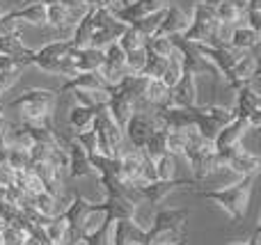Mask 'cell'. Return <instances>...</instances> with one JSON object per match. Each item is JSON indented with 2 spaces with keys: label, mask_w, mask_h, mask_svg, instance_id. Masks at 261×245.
I'll return each mask as SVG.
<instances>
[{
  "label": "cell",
  "mask_w": 261,
  "mask_h": 245,
  "mask_svg": "<svg viewBox=\"0 0 261 245\" xmlns=\"http://www.w3.org/2000/svg\"><path fill=\"white\" fill-rule=\"evenodd\" d=\"M170 105H174V108H197V76L181 73L179 83L170 90Z\"/></svg>",
  "instance_id": "14"
},
{
  "label": "cell",
  "mask_w": 261,
  "mask_h": 245,
  "mask_svg": "<svg viewBox=\"0 0 261 245\" xmlns=\"http://www.w3.org/2000/svg\"><path fill=\"white\" fill-rule=\"evenodd\" d=\"M142 154L147 156L149 160H158L161 156L167 154V131H165V128L156 131L151 138H149L147 145L142 147Z\"/></svg>",
  "instance_id": "31"
},
{
  "label": "cell",
  "mask_w": 261,
  "mask_h": 245,
  "mask_svg": "<svg viewBox=\"0 0 261 245\" xmlns=\"http://www.w3.org/2000/svg\"><path fill=\"white\" fill-rule=\"evenodd\" d=\"M92 25H94V30H92V46H94V48H106V46L119 41V37H122L124 30L128 28V25H124L122 21H117L110 9H94V21H92Z\"/></svg>",
  "instance_id": "7"
},
{
  "label": "cell",
  "mask_w": 261,
  "mask_h": 245,
  "mask_svg": "<svg viewBox=\"0 0 261 245\" xmlns=\"http://www.w3.org/2000/svg\"><path fill=\"white\" fill-rule=\"evenodd\" d=\"M5 128H7V122H5L3 115H0V140H5Z\"/></svg>",
  "instance_id": "45"
},
{
  "label": "cell",
  "mask_w": 261,
  "mask_h": 245,
  "mask_svg": "<svg viewBox=\"0 0 261 245\" xmlns=\"http://www.w3.org/2000/svg\"><path fill=\"white\" fill-rule=\"evenodd\" d=\"M170 41H172V46H174L176 55H179V60H181V69H184V73H193V76H199V73H211V76H218L216 69H213L211 64L199 55L197 44L186 41L181 35L170 37Z\"/></svg>",
  "instance_id": "9"
},
{
  "label": "cell",
  "mask_w": 261,
  "mask_h": 245,
  "mask_svg": "<svg viewBox=\"0 0 261 245\" xmlns=\"http://www.w3.org/2000/svg\"><path fill=\"white\" fill-rule=\"evenodd\" d=\"M229 28L218 23L216 14H213L211 0H197L193 5V14H190V25L184 32V39L190 44H204V46H227L229 44Z\"/></svg>",
  "instance_id": "1"
},
{
  "label": "cell",
  "mask_w": 261,
  "mask_h": 245,
  "mask_svg": "<svg viewBox=\"0 0 261 245\" xmlns=\"http://www.w3.org/2000/svg\"><path fill=\"white\" fill-rule=\"evenodd\" d=\"M243 12H261V0H243Z\"/></svg>",
  "instance_id": "42"
},
{
  "label": "cell",
  "mask_w": 261,
  "mask_h": 245,
  "mask_svg": "<svg viewBox=\"0 0 261 245\" xmlns=\"http://www.w3.org/2000/svg\"><path fill=\"white\" fill-rule=\"evenodd\" d=\"M190 218L188 209H161L151 220V227H144V236L149 245L174 243L186 238V223Z\"/></svg>",
  "instance_id": "4"
},
{
  "label": "cell",
  "mask_w": 261,
  "mask_h": 245,
  "mask_svg": "<svg viewBox=\"0 0 261 245\" xmlns=\"http://www.w3.org/2000/svg\"><path fill=\"white\" fill-rule=\"evenodd\" d=\"M158 245H188V241L184 238V241H174V243H158Z\"/></svg>",
  "instance_id": "46"
},
{
  "label": "cell",
  "mask_w": 261,
  "mask_h": 245,
  "mask_svg": "<svg viewBox=\"0 0 261 245\" xmlns=\"http://www.w3.org/2000/svg\"><path fill=\"white\" fill-rule=\"evenodd\" d=\"M190 25V16L179 7V5H167L165 7V16H163V23L158 28L156 35L161 37H174V35H184ZM153 35V37H156Z\"/></svg>",
  "instance_id": "20"
},
{
  "label": "cell",
  "mask_w": 261,
  "mask_h": 245,
  "mask_svg": "<svg viewBox=\"0 0 261 245\" xmlns=\"http://www.w3.org/2000/svg\"><path fill=\"white\" fill-rule=\"evenodd\" d=\"M92 21H94V9L87 7V9H85V14H83V16L78 18V23L73 25V30H71V39H69V44H71L76 50L92 46V30H94Z\"/></svg>",
  "instance_id": "25"
},
{
  "label": "cell",
  "mask_w": 261,
  "mask_h": 245,
  "mask_svg": "<svg viewBox=\"0 0 261 245\" xmlns=\"http://www.w3.org/2000/svg\"><path fill=\"white\" fill-rule=\"evenodd\" d=\"M117 158H119V163H122V179H124V183H140V174H142V165H144L142 149L126 147V149H124Z\"/></svg>",
  "instance_id": "21"
},
{
  "label": "cell",
  "mask_w": 261,
  "mask_h": 245,
  "mask_svg": "<svg viewBox=\"0 0 261 245\" xmlns=\"http://www.w3.org/2000/svg\"><path fill=\"white\" fill-rule=\"evenodd\" d=\"M257 67H259L257 58H254L252 53H245L243 58L225 73V83L231 87V90H239L241 85H245V83L257 78Z\"/></svg>",
  "instance_id": "18"
},
{
  "label": "cell",
  "mask_w": 261,
  "mask_h": 245,
  "mask_svg": "<svg viewBox=\"0 0 261 245\" xmlns=\"http://www.w3.org/2000/svg\"><path fill=\"white\" fill-rule=\"evenodd\" d=\"M213 5V14H216L218 23L231 28L239 25V21L243 18V3L241 0H211Z\"/></svg>",
  "instance_id": "24"
},
{
  "label": "cell",
  "mask_w": 261,
  "mask_h": 245,
  "mask_svg": "<svg viewBox=\"0 0 261 245\" xmlns=\"http://www.w3.org/2000/svg\"><path fill=\"white\" fill-rule=\"evenodd\" d=\"M94 115H96L94 108H87V105L73 103L71 108H69V115H67L69 128L73 131V135H76V133H83V131H90L92 122H94Z\"/></svg>",
  "instance_id": "28"
},
{
  "label": "cell",
  "mask_w": 261,
  "mask_h": 245,
  "mask_svg": "<svg viewBox=\"0 0 261 245\" xmlns=\"http://www.w3.org/2000/svg\"><path fill=\"white\" fill-rule=\"evenodd\" d=\"M181 73H184V69H181V60H179V55H176V50H174V55L167 58V67H165V71H163V76H161V83L167 87V90H172V87L179 83Z\"/></svg>",
  "instance_id": "33"
},
{
  "label": "cell",
  "mask_w": 261,
  "mask_h": 245,
  "mask_svg": "<svg viewBox=\"0 0 261 245\" xmlns=\"http://www.w3.org/2000/svg\"><path fill=\"white\" fill-rule=\"evenodd\" d=\"M23 245H30V243H28V241H25V243H23Z\"/></svg>",
  "instance_id": "48"
},
{
  "label": "cell",
  "mask_w": 261,
  "mask_h": 245,
  "mask_svg": "<svg viewBox=\"0 0 261 245\" xmlns=\"http://www.w3.org/2000/svg\"><path fill=\"white\" fill-rule=\"evenodd\" d=\"M216 158L220 163V168H229L234 174H239L241 179L243 177H257L259 174V168H261V160L257 154L252 151L243 149L241 147H231V149H222V151H216Z\"/></svg>",
  "instance_id": "6"
},
{
  "label": "cell",
  "mask_w": 261,
  "mask_h": 245,
  "mask_svg": "<svg viewBox=\"0 0 261 245\" xmlns=\"http://www.w3.org/2000/svg\"><path fill=\"white\" fill-rule=\"evenodd\" d=\"M202 110H204V113H206L208 117H211L213 122H216L220 128L225 126V124H229L231 119L236 117V115H234V110H231V108H227V105H216V103H208V105H202Z\"/></svg>",
  "instance_id": "35"
},
{
  "label": "cell",
  "mask_w": 261,
  "mask_h": 245,
  "mask_svg": "<svg viewBox=\"0 0 261 245\" xmlns=\"http://www.w3.org/2000/svg\"><path fill=\"white\" fill-rule=\"evenodd\" d=\"M117 44L122 46L124 55H126V64L130 67V71L140 73V69H142V64H144V58H147V39H144L138 30L126 28Z\"/></svg>",
  "instance_id": "11"
},
{
  "label": "cell",
  "mask_w": 261,
  "mask_h": 245,
  "mask_svg": "<svg viewBox=\"0 0 261 245\" xmlns=\"http://www.w3.org/2000/svg\"><path fill=\"white\" fill-rule=\"evenodd\" d=\"M259 234H261V229L259 227H254V232H252V236L248 238V241H236V243H231V245H259Z\"/></svg>",
  "instance_id": "43"
},
{
  "label": "cell",
  "mask_w": 261,
  "mask_h": 245,
  "mask_svg": "<svg viewBox=\"0 0 261 245\" xmlns=\"http://www.w3.org/2000/svg\"><path fill=\"white\" fill-rule=\"evenodd\" d=\"M153 168H156V181H172L176 172V158L165 154L158 160H153Z\"/></svg>",
  "instance_id": "34"
},
{
  "label": "cell",
  "mask_w": 261,
  "mask_h": 245,
  "mask_svg": "<svg viewBox=\"0 0 261 245\" xmlns=\"http://www.w3.org/2000/svg\"><path fill=\"white\" fill-rule=\"evenodd\" d=\"M7 165L14 170V172H23V170H28L30 168V156H28V149H21V147H9Z\"/></svg>",
  "instance_id": "36"
},
{
  "label": "cell",
  "mask_w": 261,
  "mask_h": 245,
  "mask_svg": "<svg viewBox=\"0 0 261 245\" xmlns=\"http://www.w3.org/2000/svg\"><path fill=\"white\" fill-rule=\"evenodd\" d=\"M106 113L110 115V117L117 122V126H126V122L130 119V115L135 113L133 110V101L128 99L126 94H124L119 87H113L110 90V94H108V101H106Z\"/></svg>",
  "instance_id": "19"
},
{
  "label": "cell",
  "mask_w": 261,
  "mask_h": 245,
  "mask_svg": "<svg viewBox=\"0 0 261 245\" xmlns=\"http://www.w3.org/2000/svg\"><path fill=\"white\" fill-rule=\"evenodd\" d=\"M248 131H250L248 122H245L243 117H234L229 124H225V126L218 131L216 138H213V149L222 151V149H231V147H241Z\"/></svg>",
  "instance_id": "15"
},
{
  "label": "cell",
  "mask_w": 261,
  "mask_h": 245,
  "mask_svg": "<svg viewBox=\"0 0 261 245\" xmlns=\"http://www.w3.org/2000/svg\"><path fill=\"white\" fill-rule=\"evenodd\" d=\"M0 55H5V58H32V48L23 44L21 35H3L0 37Z\"/></svg>",
  "instance_id": "29"
},
{
  "label": "cell",
  "mask_w": 261,
  "mask_h": 245,
  "mask_svg": "<svg viewBox=\"0 0 261 245\" xmlns=\"http://www.w3.org/2000/svg\"><path fill=\"white\" fill-rule=\"evenodd\" d=\"M73 50V46L69 44V39H53V41H46L41 48L32 50V62H50V60H60V58H69Z\"/></svg>",
  "instance_id": "26"
},
{
  "label": "cell",
  "mask_w": 261,
  "mask_h": 245,
  "mask_svg": "<svg viewBox=\"0 0 261 245\" xmlns=\"http://www.w3.org/2000/svg\"><path fill=\"white\" fill-rule=\"evenodd\" d=\"M87 7H67L62 3H55L46 7V25L53 30H73L78 18L85 14Z\"/></svg>",
  "instance_id": "13"
},
{
  "label": "cell",
  "mask_w": 261,
  "mask_h": 245,
  "mask_svg": "<svg viewBox=\"0 0 261 245\" xmlns=\"http://www.w3.org/2000/svg\"><path fill=\"white\" fill-rule=\"evenodd\" d=\"M7 21H16L21 25H32V28H44L46 25V7L39 3L25 5L21 9H14V12L3 14Z\"/></svg>",
  "instance_id": "23"
},
{
  "label": "cell",
  "mask_w": 261,
  "mask_h": 245,
  "mask_svg": "<svg viewBox=\"0 0 261 245\" xmlns=\"http://www.w3.org/2000/svg\"><path fill=\"white\" fill-rule=\"evenodd\" d=\"M55 103H58L55 90H48V87H30L23 94H18L16 99H12L7 105L21 110L25 124H39V126L55 128V124H53Z\"/></svg>",
  "instance_id": "3"
},
{
  "label": "cell",
  "mask_w": 261,
  "mask_h": 245,
  "mask_svg": "<svg viewBox=\"0 0 261 245\" xmlns=\"http://www.w3.org/2000/svg\"><path fill=\"white\" fill-rule=\"evenodd\" d=\"M7 151L9 147L5 145V140H0V165H7Z\"/></svg>",
  "instance_id": "44"
},
{
  "label": "cell",
  "mask_w": 261,
  "mask_h": 245,
  "mask_svg": "<svg viewBox=\"0 0 261 245\" xmlns=\"http://www.w3.org/2000/svg\"><path fill=\"white\" fill-rule=\"evenodd\" d=\"M16 181V172L9 165H0V188H9Z\"/></svg>",
  "instance_id": "41"
},
{
  "label": "cell",
  "mask_w": 261,
  "mask_h": 245,
  "mask_svg": "<svg viewBox=\"0 0 261 245\" xmlns=\"http://www.w3.org/2000/svg\"><path fill=\"white\" fill-rule=\"evenodd\" d=\"M167 7V0H128L124 7H119L115 14L117 21H122L124 25H130V23L140 21V18L149 16V14L158 12V9Z\"/></svg>",
  "instance_id": "12"
},
{
  "label": "cell",
  "mask_w": 261,
  "mask_h": 245,
  "mask_svg": "<svg viewBox=\"0 0 261 245\" xmlns=\"http://www.w3.org/2000/svg\"><path fill=\"white\" fill-rule=\"evenodd\" d=\"M163 16H165V7H163V9H158V12H153V14H149V16H144V18H140V21L130 23L128 28H133V30H138L140 35L144 37V39H151V37L158 32V28H161Z\"/></svg>",
  "instance_id": "30"
},
{
  "label": "cell",
  "mask_w": 261,
  "mask_h": 245,
  "mask_svg": "<svg viewBox=\"0 0 261 245\" xmlns=\"http://www.w3.org/2000/svg\"><path fill=\"white\" fill-rule=\"evenodd\" d=\"M257 177H243L241 181L231 183V186L225 188H213V190H202L197 188L195 195L202 197V200H208L222 209L227 215H229L234 223H241L248 215V204H250V195H252V186Z\"/></svg>",
  "instance_id": "2"
},
{
  "label": "cell",
  "mask_w": 261,
  "mask_h": 245,
  "mask_svg": "<svg viewBox=\"0 0 261 245\" xmlns=\"http://www.w3.org/2000/svg\"><path fill=\"white\" fill-rule=\"evenodd\" d=\"M25 241H28V234L21 227H14V225L3 227V245H23Z\"/></svg>",
  "instance_id": "39"
},
{
  "label": "cell",
  "mask_w": 261,
  "mask_h": 245,
  "mask_svg": "<svg viewBox=\"0 0 261 245\" xmlns=\"http://www.w3.org/2000/svg\"><path fill=\"white\" fill-rule=\"evenodd\" d=\"M193 179H172V181H151V183H130V202L133 204H161L167 195L193 186Z\"/></svg>",
  "instance_id": "5"
},
{
  "label": "cell",
  "mask_w": 261,
  "mask_h": 245,
  "mask_svg": "<svg viewBox=\"0 0 261 245\" xmlns=\"http://www.w3.org/2000/svg\"><path fill=\"white\" fill-rule=\"evenodd\" d=\"M236 92V101H234V115L236 117H248V115H252L254 110L261 108V96H259V87H257V78L250 83H245V85H241Z\"/></svg>",
  "instance_id": "17"
},
{
  "label": "cell",
  "mask_w": 261,
  "mask_h": 245,
  "mask_svg": "<svg viewBox=\"0 0 261 245\" xmlns=\"http://www.w3.org/2000/svg\"><path fill=\"white\" fill-rule=\"evenodd\" d=\"M186 151V131H167V154L174 158H184Z\"/></svg>",
  "instance_id": "37"
},
{
  "label": "cell",
  "mask_w": 261,
  "mask_h": 245,
  "mask_svg": "<svg viewBox=\"0 0 261 245\" xmlns=\"http://www.w3.org/2000/svg\"><path fill=\"white\" fill-rule=\"evenodd\" d=\"M60 145L64 147L67 151V174L71 179H83V177H94L96 179V172L90 163V156L76 145L73 138H67L60 133Z\"/></svg>",
  "instance_id": "10"
},
{
  "label": "cell",
  "mask_w": 261,
  "mask_h": 245,
  "mask_svg": "<svg viewBox=\"0 0 261 245\" xmlns=\"http://www.w3.org/2000/svg\"><path fill=\"white\" fill-rule=\"evenodd\" d=\"M147 50L161 55V58H170V55H174V46H172L170 37H161V35L147 39Z\"/></svg>",
  "instance_id": "38"
},
{
  "label": "cell",
  "mask_w": 261,
  "mask_h": 245,
  "mask_svg": "<svg viewBox=\"0 0 261 245\" xmlns=\"http://www.w3.org/2000/svg\"><path fill=\"white\" fill-rule=\"evenodd\" d=\"M0 245H3V225H0Z\"/></svg>",
  "instance_id": "47"
},
{
  "label": "cell",
  "mask_w": 261,
  "mask_h": 245,
  "mask_svg": "<svg viewBox=\"0 0 261 245\" xmlns=\"http://www.w3.org/2000/svg\"><path fill=\"white\" fill-rule=\"evenodd\" d=\"M23 69H14V71H0V94H5L7 90H12L14 83L21 78Z\"/></svg>",
  "instance_id": "40"
},
{
  "label": "cell",
  "mask_w": 261,
  "mask_h": 245,
  "mask_svg": "<svg viewBox=\"0 0 261 245\" xmlns=\"http://www.w3.org/2000/svg\"><path fill=\"white\" fill-rule=\"evenodd\" d=\"M71 58H73V64H76L78 73L99 71V69L103 67V62H106L103 48H94V46H87V48H81V50L73 48Z\"/></svg>",
  "instance_id": "22"
},
{
  "label": "cell",
  "mask_w": 261,
  "mask_h": 245,
  "mask_svg": "<svg viewBox=\"0 0 261 245\" xmlns=\"http://www.w3.org/2000/svg\"><path fill=\"white\" fill-rule=\"evenodd\" d=\"M259 41H261V32L248 28L245 23L243 25H234V30L229 32V46L231 48L245 50V53H250L252 48H257Z\"/></svg>",
  "instance_id": "27"
},
{
  "label": "cell",
  "mask_w": 261,
  "mask_h": 245,
  "mask_svg": "<svg viewBox=\"0 0 261 245\" xmlns=\"http://www.w3.org/2000/svg\"><path fill=\"white\" fill-rule=\"evenodd\" d=\"M167 3H170V0H167Z\"/></svg>",
  "instance_id": "49"
},
{
  "label": "cell",
  "mask_w": 261,
  "mask_h": 245,
  "mask_svg": "<svg viewBox=\"0 0 261 245\" xmlns=\"http://www.w3.org/2000/svg\"><path fill=\"white\" fill-rule=\"evenodd\" d=\"M69 92H110V87L103 83L99 71H92V73H76L73 78L64 80L55 90V94L62 99V94H69Z\"/></svg>",
  "instance_id": "16"
},
{
  "label": "cell",
  "mask_w": 261,
  "mask_h": 245,
  "mask_svg": "<svg viewBox=\"0 0 261 245\" xmlns=\"http://www.w3.org/2000/svg\"><path fill=\"white\" fill-rule=\"evenodd\" d=\"M165 67H167V58H161V55L147 50V58H144V64H142V69H140V76L151 78V80H161Z\"/></svg>",
  "instance_id": "32"
},
{
  "label": "cell",
  "mask_w": 261,
  "mask_h": 245,
  "mask_svg": "<svg viewBox=\"0 0 261 245\" xmlns=\"http://www.w3.org/2000/svg\"><path fill=\"white\" fill-rule=\"evenodd\" d=\"M161 122H158L156 113H133L130 119L124 126V138H126L128 147L133 149H142L147 145V140L156 131H161Z\"/></svg>",
  "instance_id": "8"
}]
</instances>
